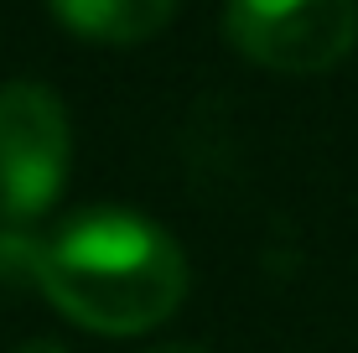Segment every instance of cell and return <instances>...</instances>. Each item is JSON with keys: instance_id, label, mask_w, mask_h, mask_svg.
<instances>
[{"instance_id": "cell-3", "label": "cell", "mask_w": 358, "mask_h": 353, "mask_svg": "<svg viewBox=\"0 0 358 353\" xmlns=\"http://www.w3.org/2000/svg\"><path fill=\"white\" fill-rule=\"evenodd\" d=\"M224 31L260 68L327 73L358 42V0H229Z\"/></svg>"}, {"instance_id": "cell-6", "label": "cell", "mask_w": 358, "mask_h": 353, "mask_svg": "<svg viewBox=\"0 0 358 353\" xmlns=\"http://www.w3.org/2000/svg\"><path fill=\"white\" fill-rule=\"evenodd\" d=\"M16 353H68V348H57V343H27V348H16Z\"/></svg>"}, {"instance_id": "cell-1", "label": "cell", "mask_w": 358, "mask_h": 353, "mask_svg": "<svg viewBox=\"0 0 358 353\" xmlns=\"http://www.w3.org/2000/svg\"><path fill=\"white\" fill-rule=\"evenodd\" d=\"M36 281L63 317L104 338L162 327L187 296V254L162 224L130 208H89L36 250Z\"/></svg>"}, {"instance_id": "cell-2", "label": "cell", "mask_w": 358, "mask_h": 353, "mask_svg": "<svg viewBox=\"0 0 358 353\" xmlns=\"http://www.w3.org/2000/svg\"><path fill=\"white\" fill-rule=\"evenodd\" d=\"M73 161L68 109L47 83L16 78L0 89V218L31 224L63 198Z\"/></svg>"}, {"instance_id": "cell-4", "label": "cell", "mask_w": 358, "mask_h": 353, "mask_svg": "<svg viewBox=\"0 0 358 353\" xmlns=\"http://www.w3.org/2000/svg\"><path fill=\"white\" fill-rule=\"evenodd\" d=\"M73 36L104 47H135L177 16V0H47Z\"/></svg>"}, {"instance_id": "cell-5", "label": "cell", "mask_w": 358, "mask_h": 353, "mask_svg": "<svg viewBox=\"0 0 358 353\" xmlns=\"http://www.w3.org/2000/svg\"><path fill=\"white\" fill-rule=\"evenodd\" d=\"M151 353H208V348H192V343H162V348H151Z\"/></svg>"}]
</instances>
